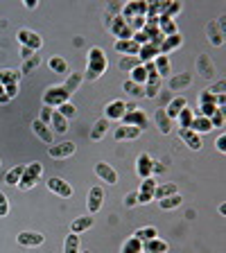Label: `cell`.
Listing matches in <instances>:
<instances>
[{"instance_id":"6da1fadb","label":"cell","mask_w":226,"mask_h":253,"mask_svg":"<svg viewBox=\"0 0 226 253\" xmlns=\"http://www.w3.org/2000/svg\"><path fill=\"white\" fill-rule=\"evenodd\" d=\"M106 68H109L106 52L102 50V47H90L89 66H86V73H82V75H84V79H86V82H95V79H100L102 75L106 73Z\"/></svg>"},{"instance_id":"7a4b0ae2","label":"cell","mask_w":226,"mask_h":253,"mask_svg":"<svg viewBox=\"0 0 226 253\" xmlns=\"http://www.w3.org/2000/svg\"><path fill=\"white\" fill-rule=\"evenodd\" d=\"M41 174H43V165L39 163V161L25 165V172H23V176H21V181H18L16 188L18 190H32L34 185H37V181L41 179Z\"/></svg>"},{"instance_id":"3957f363","label":"cell","mask_w":226,"mask_h":253,"mask_svg":"<svg viewBox=\"0 0 226 253\" xmlns=\"http://www.w3.org/2000/svg\"><path fill=\"white\" fill-rule=\"evenodd\" d=\"M106 27H109V32L118 39V41H132V37H134V32L129 30V25H127V21L122 16L109 18V21H106Z\"/></svg>"},{"instance_id":"277c9868","label":"cell","mask_w":226,"mask_h":253,"mask_svg":"<svg viewBox=\"0 0 226 253\" xmlns=\"http://www.w3.org/2000/svg\"><path fill=\"white\" fill-rule=\"evenodd\" d=\"M70 100V95L63 90V86H50V88L43 93V104L45 106H61V104H66V102Z\"/></svg>"},{"instance_id":"5b68a950","label":"cell","mask_w":226,"mask_h":253,"mask_svg":"<svg viewBox=\"0 0 226 253\" xmlns=\"http://www.w3.org/2000/svg\"><path fill=\"white\" fill-rule=\"evenodd\" d=\"M122 125H125V126H138L140 131H145L149 122H147V116H145V111H142V109H136V106H134V109H129L125 116H122Z\"/></svg>"},{"instance_id":"8992f818","label":"cell","mask_w":226,"mask_h":253,"mask_svg":"<svg viewBox=\"0 0 226 253\" xmlns=\"http://www.w3.org/2000/svg\"><path fill=\"white\" fill-rule=\"evenodd\" d=\"M16 39L21 41V47H30L32 52L41 50V45H43V39L39 37L37 32H32V30H18Z\"/></svg>"},{"instance_id":"52a82bcc","label":"cell","mask_w":226,"mask_h":253,"mask_svg":"<svg viewBox=\"0 0 226 253\" xmlns=\"http://www.w3.org/2000/svg\"><path fill=\"white\" fill-rule=\"evenodd\" d=\"M47 190L50 192H54V195H59V197H63V199H70L73 197V185L68 183V181H63V179H59V176H52V179H47Z\"/></svg>"},{"instance_id":"ba28073f","label":"cell","mask_w":226,"mask_h":253,"mask_svg":"<svg viewBox=\"0 0 226 253\" xmlns=\"http://www.w3.org/2000/svg\"><path fill=\"white\" fill-rule=\"evenodd\" d=\"M95 174H97V179H102L104 183H109V185H116L118 183V172L111 168L109 163H104V161L95 163Z\"/></svg>"},{"instance_id":"9c48e42d","label":"cell","mask_w":226,"mask_h":253,"mask_svg":"<svg viewBox=\"0 0 226 253\" xmlns=\"http://www.w3.org/2000/svg\"><path fill=\"white\" fill-rule=\"evenodd\" d=\"M125 113H127V102H122V100H113L104 106V118L109 122L111 120H122Z\"/></svg>"},{"instance_id":"30bf717a","label":"cell","mask_w":226,"mask_h":253,"mask_svg":"<svg viewBox=\"0 0 226 253\" xmlns=\"http://www.w3.org/2000/svg\"><path fill=\"white\" fill-rule=\"evenodd\" d=\"M16 242L21 244V247H41L45 242V237H43V233H37V231H23V233H18Z\"/></svg>"},{"instance_id":"8fae6325","label":"cell","mask_w":226,"mask_h":253,"mask_svg":"<svg viewBox=\"0 0 226 253\" xmlns=\"http://www.w3.org/2000/svg\"><path fill=\"white\" fill-rule=\"evenodd\" d=\"M154 190H156V181L149 176V179H142L140 183V190H138V204H149L154 201Z\"/></svg>"},{"instance_id":"7c38bea8","label":"cell","mask_w":226,"mask_h":253,"mask_svg":"<svg viewBox=\"0 0 226 253\" xmlns=\"http://www.w3.org/2000/svg\"><path fill=\"white\" fill-rule=\"evenodd\" d=\"M75 145L73 142H59V145H50L47 147V156L50 158H68L75 154Z\"/></svg>"},{"instance_id":"4fadbf2b","label":"cell","mask_w":226,"mask_h":253,"mask_svg":"<svg viewBox=\"0 0 226 253\" xmlns=\"http://www.w3.org/2000/svg\"><path fill=\"white\" fill-rule=\"evenodd\" d=\"M192 84V75L190 73H179V75H170V79H168V88L170 90H183V88H188V86Z\"/></svg>"},{"instance_id":"5bb4252c","label":"cell","mask_w":226,"mask_h":253,"mask_svg":"<svg viewBox=\"0 0 226 253\" xmlns=\"http://www.w3.org/2000/svg\"><path fill=\"white\" fill-rule=\"evenodd\" d=\"M197 73H199L204 79L215 77V63L211 61L208 54H199V57H197Z\"/></svg>"},{"instance_id":"9a60e30c","label":"cell","mask_w":226,"mask_h":253,"mask_svg":"<svg viewBox=\"0 0 226 253\" xmlns=\"http://www.w3.org/2000/svg\"><path fill=\"white\" fill-rule=\"evenodd\" d=\"M179 136H181V140L185 142V147H190L192 152H199V149L204 147L201 136H199V133H195L192 129H179Z\"/></svg>"},{"instance_id":"2e32d148","label":"cell","mask_w":226,"mask_h":253,"mask_svg":"<svg viewBox=\"0 0 226 253\" xmlns=\"http://www.w3.org/2000/svg\"><path fill=\"white\" fill-rule=\"evenodd\" d=\"M102 204H104V188L95 185V188H90V192H89V212L90 215H95V212L100 211Z\"/></svg>"},{"instance_id":"e0dca14e","label":"cell","mask_w":226,"mask_h":253,"mask_svg":"<svg viewBox=\"0 0 226 253\" xmlns=\"http://www.w3.org/2000/svg\"><path fill=\"white\" fill-rule=\"evenodd\" d=\"M152 168H154L152 156L142 152L140 156H138V161H136V174L140 176V179H149V176H152Z\"/></svg>"},{"instance_id":"ac0fdd59","label":"cell","mask_w":226,"mask_h":253,"mask_svg":"<svg viewBox=\"0 0 226 253\" xmlns=\"http://www.w3.org/2000/svg\"><path fill=\"white\" fill-rule=\"evenodd\" d=\"M206 34H208V41L213 43V45H224V27L217 25V21H211L208 25H206Z\"/></svg>"},{"instance_id":"d6986e66","label":"cell","mask_w":226,"mask_h":253,"mask_svg":"<svg viewBox=\"0 0 226 253\" xmlns=\"http://www.w3.org/2000/svg\"><path fill=\"white\" fill-rule=\"evenodd\" d=\"M140 133L142 131L138 129V126H125V125H120L116 131H113V138H116L118 142H122V140H136Z\"/></svg>"},{"instance_id":"ffe728a7","label":"cell","mask_w":226,"mask_h":253,"mask_svg":"<svg viewBox=\"0 0 226 253\" xmlns=\"http://www.w3.org/2000/svg\"><path fill=\"white\" fill-rule=\"evenodd\" d=\"M156 27L161 30L163 37H174V34H179V27H177V21L168 18V16H158L156 18Z\"/></svg>"},{"instance_id":"44dd1931","label":"cell","mask_w":226,"mask_h":253,"mask_svg":"<svg viewBox=\"0 0 226 253\" xmlns=\"http://www.w3.org/2000/svg\"><path fill=\"white\" fill-rule=\"evenodd\" d=\"M183 45V37L181 34H174V37H165L163 39V43H161V47H158V54H170V52H174L177 47H181Z\"/></svg>"},{"instance_id":"7402d4cb","label":"cell","mask_w":226,"mask_h":253,"mask_svg":"<svg viewBox=\"0 0 226 253\" xmlns=\"http://www.w3.org/2000/svg\"><path fill=\"white\" fill-rule=\"evenodd\" d=\"M32 131L37 133L39 138H41L45 145H52V140H54V133L50 131V126L47 125H43L41 120H32Z\"/></svg>"},{"instance_id":"603a6c76","label":"cell","mask_w":226,"mask_h":253,"mask_svg":"<svg viewBox=\"0 0 226 253\" xmlns=\"http://www.w3.org/2000/svg\"><path fill=\"white\" fill-rule=\"evenodd\" d=\"M168 242L161 240V237H154V240H147L142 242V253H168Z\"/></svg>"},{"instance_id":"cb8c5ba5","label":"cell","mask_w":226,"mask_h":253,"mask_svg":"<svg viewBox=\"0 0 226 253\" xmlns=\"http://www.w3.org/2000/svg\"><path fill=\"white\" fill-rule=\"evenodd\" d=\"M185 106H188L185 97H181V95H179V97H174V100L168 104V109H165V116H168L170 120L174 122V120H177V116H179V113L185 109Z\"/></svg>"},{"instance_id":"d4e9b609","label":"cell","mask_w":226,"mask_h":253,"mask_svg":"<svg viewBox=\"0 0 226 253\" xmlns=\"http://www.w3.org/2000/svg\"><path fill=\"white\" fill-rule=\"evenodd\" d=\"M154 120H156V126H158V131H161V133H170L174 129V122L165 116V109H156Z\"/></svg>"},{"instance_id":"484cf974","label":"cell","mask_w":226,"mask_h":253,"mask_svg":"<svg viewBox=\"0 0 226 253\" xmlns=\"http://www.w3.org/2000/svg\"><path fill=\"white\" fill-rule=\"evenodd\" d=\"M93 215H82L77 217V219H73V224H70V233H75V235H79V233L89 231L90 226H93Z\"/></svg>"},{"instance_id":"4316f807","label":"cell","mask_w":226,"mask_h":253,"mask_svg":"<svg viewBox=\"0 0 226 253\" xmlns=\"http://www.w3.org/2000/svg\"><path fill=\"white\" fill-rule=\"evenodd\" d=\"M82 82H84V75L82 73H70L61 86H63V90H66L68 95H73V93H77V88L82 86Z\"/></svg>"},{"instance_id":"83f0119b","label":"cell","mask_w":226,"mask_h":253,"mask_svg":"<svg viewBox=\"0 0 226 253\" xmlns=\"http://www.w3.org/2000/svg\"><path fill=\"white\" fill-rule=\"evenodd\" d=\"M47 66H50V70H54V73H57V75H66V77H68V75H70L68 61H66V59H63V57H57V54H54V57H50V61H47Z\"/></svg>"},{"instance_id":"f1b7e54d","label":"cell","mask_w":226,"mask_h":253,"mask_svg":"<svg viewBox=\"0 0 226 253\" xmlns=\"http://www.w3.org/2000/svg\"><path fill=\"white\" fill-rule=\"evenodd\" d=\"M140 45H136L134 41H116V52L125 54V57H138Z\"/></svg>"},{"instance_id":"f546056e","label":"cell","mask_w":226,"mask_h":253,"mask_svg":"<svg viewBox=\"0 0 226 253\" xmlns=\"http://www.w3.org/2000/svg\"><path fill=\"white\" fill-rule=\"evenodd\" d=\"M156 57H158V47H154L152 43L140 45V50H138V59H140V63H149V61H154Z\"/></svg>"},{"instance_id":"4dcf8cb0","label":"cell","mask_w":226,"mask_h":253,"mask_svg":"<svg viewBox=\"0 0 226 253\" xmlns=\"http://www.w3.org/2000/svg\"><path fill=\"white\" fill-rule=\"evenodd\" d=\"M106 129H109V120H106V118H100V120L93 125V131H90V140H93V142L102 140V138H104V133H106Z\"/></svg>"},{"instance_id":"1f68e13d","label":"cell","mask_w":226,"mask_h":253,"mask_svg":"<svg viewBox=\"0 0 226 253\" xmlns=\"http://www.w3.org/2000/svg\"><path fill=\"white\" fill-rule=\"evenodd\" d=\"M190 129L195 133H208L213 129V125H211V120L208 118H201V116H195V120H192V125H190Z\"/></svg>"},{"instance_id":"d6a6232c","label":"cell","mask_w":226,"mask_h":253,"mask_svg":"<svg viewBox=\"0 0 226 253\" xmlns=\"http://www.w3.org/2000/svg\"><path fill=\"white\" fill-rule=\"evenodd\" d=\"M179 190H177V183H161V185H156V190H154V199H165V197H170V195H177Z\"/></svg>"},{"instance_id":"836d02e7","label":"cell","mask_w":226,"mask_h":253,"mask_svg":"<svg viewBox=\"0 0 226 253\" xmlns=\"http://www.w3.org/2000/svg\"><path fill=\"white\" fill-rule=\"evenodd\" d=\"M50 126H52L57 133H66V131H68V120H66L61 113L52 111V118H50Z\"/></svg>"},{"instance_id":"e575fe53","label":"cell","mask_w":226,"mask_h":253,"mask_svg":"<svg viewBox=\"0 0 226 253\" xmlns=\"http://www.w3.org/2000/svg\"><path fill=\"white\" fill-rule=\"evenodd\" d=\"M18 79H21V73H18V70H14V68L0 70V84H2V86L18 84Z\"/></svg>"},{"instance_id":"d590c367","label":"cell","mask_w":226,"mask_h":253,"mask_svg":"<svg viewBox=\"0 0 226 253\" xmlns=\"http://www.w3.org/2000/svg\"><path fill=\"white\" fill-rule=\"evenodd\" d=\"M23 172H25V165H14V168H11L9 172L5 174V183H7V185H18V181H21Z\"/></svg>"},{"instance_id":"8d00e7d4","label":"cell","mask_w":226,"mask_h":253,"mask_svg":"<svg viewBox=\"0 0 226 253\" xmlns=\"http://www.w3.org/2000/svg\"><path fill=\"white\" fill-rule=\"evenodd\" d=\"M154 68H156L158 77H170V61H168V57L158 54V57L154 59Z\"/></svg>"},{"instance_id":"74e56055","label":"cell","mask_w":226,"mask_h":253,"mask_svg":"<svg viewBox=\"0 0 226 253\" xmlns=\"http://www.w3.org/2000/svg\"><path fill=\"white\" fill-rule=\"evenodd\" d=\"M181 204H183V199H181L179 192H177V195H170V197H165V199L158 201V206H161L163 211H172V208H179Z\"/></svg>"},{"instance_id":"f35d334b","label":"cell","mask_w":226,"mask_h":253,"mask_svg":"<svg viewBox=\"0 0 226 253\" xmlns=\"http://www.w3.org/2000/svg\"><path fill=\"white\" fill-rule=\"evenodd\" d=\"M192 120H195V111H192V109H188V106H185V109L181 111L179 116H177V122H179V126H181V129H190V125H192Z\"/></svg>"},{"instance_id":"ab89813d","label":"cell","mask_w":226,"mask_h":253,"mask_svg":"<svg viewBox=\"0 0 226 253\" xmlns=\"http://www.w3.org/2000/svg\"><path fill=\"white\" fill-rule=\"evenodd\" d=\"M122 90H125V93H129L132 97H145V86L134 84L132 79H127L125 84H122Z\"/></svg>"},{"instance_id":"60d3db41","label":"cell","mask_w":226,"mask_h":253,"mask_svg":"<svg viewBox=\"0 0 226 253\" xmlns=\"http://www.w3.org/2000/svg\"><path fill=\"white\" fill-rule=\"evenodd\" d=\"M122 253H142V242L138 237H127V242L122 244Z\"/></svg>"},{"instance_id":"b9f144b4","label":"cell","mask_w":226,"mask_h":253,"mask_svg":"<svg viewBox=\"0 0 226 253\" xmlns=\"http://www.w3.org/2000/svg\"><path fill=\"white\" fill-rule=\"evenodd\" d=\"M134 237H138L140 242H147V240H154V237H158V231L154 226H145V228H138V231L134 233Z\"/></svg>"},{"instance_id":"7bdbcfd3","label":"cell","mask_w":226,"mask_h":253,"mask_svg":"<svg viewBox=\"0 0 226 253\" xmlns=\"http://www.w3.org/2000/svg\"><path fill=\"white\" fill-rule=\"evenodd\" d=\"M63 253H79V235L70 233L63 242Z\"/></svg>"},{"instance_id":"ee69618b","label":"cell","mask_w":226,"mask_h":253,"mask_svg":"<svg viewBox=\"0 0 226 253\" xmlns=\"http://www.w3.org/2000/svg\"><path fill=\"white\" fill-rule=\"evenodd\" d=\"M138 66H142L138 57H120V70H125V73H132Z\"/></svg>"},{"instance_id":"f6af8a7d","label":"cell","mask_w":226,"mask_h":253,"mask_svg":"<svg viewBox=\"0 0 226 253\" xmlns=\"http://www.w3.org/2000/svg\"><path fill=\"white\" fill-rule=\"evenodd\" d=\"M129 75H132V77H129V79H132L134 84H140V86H145V82H147V73H145V66H138V68H134Z\"/></svg>"},{"instance_id":"bcb514c9","label":"cell","mask_w":226,"mask_h":253,"mask_svg":"<svg viewBox=\"0 0 226 253\" xmlns=\"http://www.w3.org/2000/svg\"><path fill=\"white\" fill-rule=\"evenodd\" d=\"M181 9H183V5H181V2H174V0H170L168 7H165V14L163 16H168V18H172V21H174V16H179Z\"/></svg>"},{"instance_id":"7dc6e473","label":"cell","mask_w":226,"mask_h":253,"mask_svg":"<svg viewBox=\"0 0 226 253\" xmlns=\"http://www.w3.org/2000/svg\"><path fill=\"white\" fill-rule=\"evenodd\" d=\"M57 113H61V116L66 118V120H73V118L77 116V109H75V106L70 104V102H66V104H61V106H59V111H57Z\"/></svg>"},{"instance_id":"c3c4849f","label":"cell","mask_w":226,"mask_h":253,"mask_svg":"<svg viewBox=\"0 0 226 253\" xmlns=\"http://www.w3.org/2000/svg\"><path fill=\"white\" fill-rule=\"evenodd\" d=\"M145 23H147V18H145V16H134L132 21H127V25H129V30H132V32H140L142 27H145Z\"/></svg>"},{"instance_id":"681fc988","label":"cell","mask_w":226,"mask_h":253,"mask_svg":"<svg viewBox=\"0 0 226 253\" xmlns=\"http://www.w3.org/2000/svg\"><path fill=\"white\" fill-rule=\"evenodd\" d=\"M224 122H226V118H224V109H217L215 113H213V118H211V125L215 126V129H224Z\"/></svg>"},{"instance_id":"f907efd6","label":"cell","mask_w":226,"mask_h":253,"mask_svg":"<svg viewBox=\"0 0 226 253\" xmlns=\"http://www.w3.org/2000/svg\"><path fill=\"white\" fill-rule=\"evenodd\" d=\"M215 111H217V106H215V104H201V106H199V113H197V116L208 118V120H211Z\"/></svg>"},{"instance_id":"816d5d0a","label":"cell","mask_w":226,"mask_h":253,"mask_svg":"<svg viewBox=\"0 0 226 253\" xmlns=\"http://www.w3.org/2000/svg\"><path fill=\"white\" fill-rule=\"evenodd\" d=\"M50 118H52V109H50V106H45V104H43V109H41V116H39V120H41L43 125H47V126H50Z\"/></svg>"},{"instance_id":"f5cc1de1","label":"cell","mask_w":226,"mask_h":253,"mask_svg":"<svg viewBox=\"0 0 226 253\" xmlns=\"http://www.w3.org/2000/svg\"><path fill=\"white\" fill-rule=\"evenodd\" d=\"M7 212H9V199L5 192H0V217H5Z\"/></svg>"},{"instance_id":"db71d44e","label":"cell","mask_w":226,"mask_h":253,"mask_svg":"<svg viewBox=\"0 0 226 253\" xmlns=\"http://www.w3.org/2000/svg\"><path fill=\"white\" fill-rule=\"evenodd\" d=\"M39 63H41V59H39L37 54H34L32 59H27V61H25V66H23V73H30V70H34V68L39 66Z\"/></svg>"},{"instance_id":"11a10c76","label":"cell","mask_w":226,"mask_h":253,"mask_svg":"<svg viewBox=\"0 0 226 253\" xmlns=\"http://www.w3.org/2000/svg\"><path fill=\"white\" fill-rule=\"evenodd\" d=\"M215 97L217 95H211L208 90H204V93L199 95V104H215Z\"/></svg>"},{"instance_id":"9f6ffc18","label":"cell","mask_w":226,"mask_h":253,"mask_svg":"<svg viewBox=\"0 0 226 253\" xmlns=\"http://www.w3.org/2000/svg\"><path fill=\"white\" fill-rule=\"evenodd\" d=\"M224 88H226V84L220 79V82H217L215 86H211V88H206V90H208L211 95H224Z\"/></svg>"},{"instance_id":"6f0895ef","label":"cell","mask_w":226,"mask_h":253,"mask_svg":"<svg viewBox=\"0 0 226 253\" xmlns=\"http://www.w3.org/2000/svg\"><path fill=\"white\" fill-rule=\"evenodd\" d=\"M125 204H127V208H134V206L138 204V195H136V192H129V195H127V199H125Z\"/></svg>"},{"instance_id":"680465c9","label":"cell","mask_w":226,"mask_h":253,"mask_svg":"<svg viewBox=\"0 0 226 253\" xmlns=\"http://www.w3.org/2000/svg\"><path fill=\"white\" fill-rule=\"evenodd\" d=\"M215 147H217V152H220V154H224V152H226V136H224V133H222V136L217 138Z\"/></svg>"},{"instance_id":"91938a15","label":"cell","mask_w":226,"mask_h":253,"mask_svg":"<svg viewBox=\"0 0 226 253\" xmlns=\"http://www.w3.org/2000/svg\"><path fill=\"white\" fill-rule=\"evenodd\" d=\"M16 93H18V84H9V86H5V95L7 97H16Z\"/></svg>"},{"instance_id":"94428289","label":"cell","mask_w":226,"mask_h":253,"mask_svg":"<svg viewBox=\"0 0 226 253\" xmlns=\"http://www.w3.org/2000/svg\"><path fill=\"white\" fill-rule=\"evenodd\" d=\"M34 54H37V52H32L30 47H21V57L25 59V61H27V59H32V57H34Z\"/></svg>"},{"instance_id":"6125c7cd","label":"cell","mask_w":226,"mask_h":253,"mask_svg":"<svg viewBox=\"0 0 226 253\" xmlns=\"http://www.w3.org/2000/svg\"><path fill=\"white\" fill-rule=\"evenodd\" d=\"M23 5H25L27 9H37L39 2H37V0H23Z\"/></svg>"},{"instance_id":"be15d7a7","label":"cell","mask_w":226,"mask_h":253,"mask_svg":"<svg viewBox=\"0 0 226 253\" xmlns=\"http://www.w3.org/2000/svg\"><path fill=\"white\" fill-rule=\"evenodd\" d=\"M0 102H2V104H5V102H9V97L5 95V86H2V84H0Z\"/></svg>"},{"instance_id":"e7e4bbea","label":"cell","mask_w":226,"mask_h":253,"mask_svg":"<svg viewBox=\"0 0 226 253\" xmlns=\"http://www.w3.org/2000/svg\"><path fill=\"white\" fill-rule=\"evenodd\" d=\"M2 27H7V21H2V18H0V30H2Z\"/></svg>"},{"instance_id":"03108f58","label":"cell","mask_w":226,"mask_h":253,"mask_svg":"<svg viewBox=\"0 0 226 253\" xmlns=\"http://www.w3.org/2000/svg\"><path fill=\"white\" fill-rule=\"evenodd\" d=\"M84 253H90V251H84Z\"/></svg>"},{"instance_id":"003e7915","label":"cell","mask_w":226,"mask_h":253,"mask_svg":"<svg viewBox=\"0 0 226 253\" xmlns=\"http://www.w3.org/2000/svg\"><path fill=\"white\" fill-rule=\"evenodd\" d=\"M0 163H2V161H0Z\"/></svg>"}]
</instances>
